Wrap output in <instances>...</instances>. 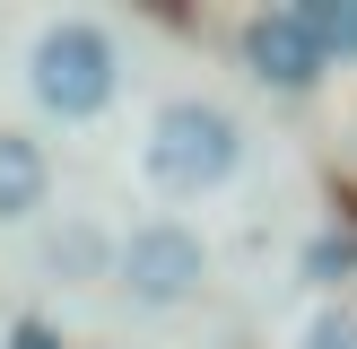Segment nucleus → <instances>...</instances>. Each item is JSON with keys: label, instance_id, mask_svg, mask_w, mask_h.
<instances>
[{"label": "nucleus", "instance_id": "f257e3e1", "mask_svg": "<svg viewBox=\"0 0 357 349\" xmlns=\"http://www.w3.org/2000/svg\"><path fill=\"white\" fill-rule=\"evenodd\" d=\"M227 166H236V122L218 105H166L149 122V140H139V174L157 192H174V201L227 184Z\"/></svg>", "mask_w": 357, "mask_h": 349}, {"label": "nucleus", "instance_id": "0eeeda50", "mask_svg": "<svg viewBox=\"0 0 357 349\" xmlns=\"http://www.w3.org/2000/svg\"><path fill=\"white\" fill-rule=\"evenodd\" d=\"M305 271H314V279H349V271H357V244H349V236H323V244L305 253Z\"/></svg>", "mask_w": 357, "mask_h": 349}, {"label": "nucleus", "instance_id": "423d86ee", "mask_svg": "<svg viewBox=\"0 0 357 349\" xmlns=\"http://www.w3.org/2000/svg\"><path fill=\"white\" fill-rule=\"evenodd\" d=\"M296 17L314 27V44H323V52H357V0H305Z\"/></svg>", "mask_w": 357, "mask_h": 349}, {"label": "nucleus", "instance_id": "f03ea898", "mask_svg": "<svg viewBox=\"0 0 357 349\" xmlns=\"http://www.w3.org/2000/svg\"><path fill=\"white\" fill-rule=\"evenodd\" d=\"M35 96L52 105V114H96L105 96H114V44H105V27H87V17H61V27L35 35V61H26Z\"/></svg>", "mask_w": 357, "mask_h": 349}, {"label": "nucleus", "instance_id": "7ed1b4c3", "mask_svg": "<svg viewBox=\"0 0 357 349\" xmlns=\"http://www.w3.org/2000/svg\"><path fill=\"white\" fill-rule=\"evenodd\" d=\"M201 271H209L201 236H192V227H174V218L139 227V236L122 244V288H131V297H149V306H174V297H192V288H201Z\"/></svg>", "mask_w": 357, "mask_h": 349}, {"label": "nucleus", "instance_id": "1a4fd4ad", "mask_svg": "<svg viewBox=\"0 0 357 349\" xmlns=\"http://www.w3.org/2000/svg\"><path fill=\"white\" fill-rule=\"evenodd\" d=\"M17 349H52V332L44 323H17Z\"/></svg>", "mask_w": 357, "mask_h": 349}, {"label": "nucleus", "instance_id": "20e7f679", "mask_svg": "<svg viewBox=\"0 0 357 349\" xmlns=\"http://www.w3.org/2000/svg\"><path fill=\"white\" fill-rule=\"evenodd\" d=\"M244 61H253L271 87H314L331 52L314 44V27L296 9H279V17H253V27H244Z\"/></svg>", "mask_w": 357, "mask_h": 349}, {"label": "nucleus", "instance_id": "39448f33", "mask_svg": "<svg viewBox=\"0 0 357 349\" xmlns=\"http://www.w3.org/2000/svg\"><path fill=\"white\" fill-rule=\"evenodd\" d=\"M44 201V149L26 131H0V218H26Z\"/></svg>", "mask_w": 357, "mask_h": 349}, {"label": "nucleus", "instance_id": "6e6552de", "mask_svg": "<svg viewBox=\"0 0 357 349\" xmlns=\"http://www.w3.org/2000/svg\"><path fill=\"white\" fill-rule=\"evenodd\" d=\"M305 349H357V314H314V323H305Z\"/></svg>", "mask_w": 357, "mask_h": 349}]
</instances>
